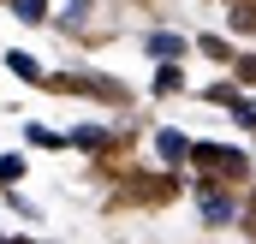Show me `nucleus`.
Listing matches in <instances>:
<instances>
[{"instance_id": "nucleus-1", "label": "nucleus", "mask_w": 256, "mask_h": 244, "mask_svg": "<svg viewBox=\"0 0 256 244\" xmlns=\"http://www.w3.org/2000/svg\"><path fill=\"white\" fill-rule=\"evenodd\" d=\"M191 161H202V167L220 173V179H244V173H250V155H244V149H226V143H191Z\"/></svg>"}, {"instance_id": "nucleus-2", "label": "nucleus", "mask_w": 256, "mask_h": 244, "mask_svg": "<svg viewBox=\"0 0 256 244\" xmlns=\"http://www.w3.org/2000/svg\"><path fill=\"white\" fill-rule=\"evenodd\" d=\"M155 149H161V161H185V155H191V143H185L179 131H161V137H155Z\"/></svg>"}, {"instance_id": "nucleus-3", "label": "nucleus", "mask_w": 256, "mask_h": 244, "mask_svg": "<svg viewBox=\"0 0 256 244\" xmlns=\"http://www.w3.org/2000/svg\"><path fill=\"white\" fill-rule=\"evenodd\" d=\"M202 214H208V220H232L238 208H232V196H220V190H202Z\"/></svg>"}, {"instance_id": "nucleus-4", "label": "nucleus", "mask_w": 256, "mask_h": 244, "mask_svg": "<svg viewBox=\"0 0 256 244\" xmlns=\"http://www.w3.org/2000/svg\"><path fill=\"white\" fill-rule=\"evenodd\" d=\"M6 66H12V72H18L24 84H42V66L30 60V54H18V48H12V54H6Z\"/></svg>"}, {"instance_id": "nucleus-5", "label": "nucleus", "mask_w": 256, "mask_h": 244, "mask_svg": "<svg viewBox=\"0 0 256 244\" xmlns=\"http://www.w3.org/2000/svg\"><path fill=\"white\" fill-rule=\"evenodd\" d=\"M155 90H161V96L185 90V72H179V66H161V72H155Z\"/></svg>"}, {"instance_id": "nucleus-6", "label": "nucleus", "mask_w": 256, "mask_h": 244, "mask_svg": "<svg viewBox=\"0 0 256 244\" xmlns=\"http://www.w3.org/2000/svg\"><path fill=\"white\" fill-rule=\"evenodd\" d=\"M179 48H185V42H179V36H149V54H161V60H173V54H179Z\"/></svg>"}, {"instance_id": "nucleus-7", "label": "nucleus", "mask_w": 256, "mask_h": 244, "mask_svg": "<svg viewBox=\"0 0 256 244\" xmlns=\"http://www.w3.org/2000/svg\"><path fill=\"white\" fill-rule=\"evenodd\" d=\"M232 30H244V36H250V30H256V12H250V6H244V0H232Z\"/></svg>"}, {"instance_id": "nucleus-8", "label": "nucleus", "mask_w": 256, "mask_h": 244, "mask_svg": "<svg viewBox=\"0 0 256 244\" xmlns=\"http://www.w3.org/2000/svg\"><path fill=\"white\" fill-rule=\"evenodd\" d=\"M24 179V161L18 155H0V184H18Z\"/></svg>"}, {"instance_id": "nucleus-9", "label": "nucleus", "mask_w": 256, "mask_h": 244, "mask_svg": "<svg viewBox=\"0 0 256 244\" xmlns=\"http://www.w3.org/2000/svg\"><path fill=\"white\" fill-rule=\"evenodd\" d=\"M78 143H84V149H102V143H108V131H102V125H84V131H78Z\"/></svg>"}, {"instance_id": "nucleus-10", "label": "nucleus", "mask_w": 256, "mask_h": 244, "mask_svg": "<svg viewBox=\"0 0 256 244\" xmlns=\"http://www.w3.org/2000/svg\"><path fill=\"white\" fill-rule=\"evenodd\" d=\"M18 12H24L30 24H42V12H48V0H18Z\"/></svg>"}, {"instance_id": "nucleus-11", "label": "nucleus", "mask_w": 256, "mask_h": 244, "mask_svg": "<svg viewBox=\"0 0 256 244\" xmlns=\"http://www.w3.org/2000/svg\"><path fill=\"white\" fill-rule=\"evenodd\" d=\"M232 72H238V84H256V54H250V60H238Z\"/></svg>"}, {"instance_id": "nucleus-12", "label": "nucleus", "mask_w": 256, "mask_h": 244, "mask_svg": "<svg viewBox=\"0 0 256 244\" xmlns=\"http://www.w3.org/2000/svg\"><path fill=\"white\" fill-rule=\"evenodd\" d=\"M18 244H30V238H18Z\"/></svg>"}, {"instance_id": "nucleus-13", "label": "nucleus", "mask_w": 256, "mask_h": 244, "mask_svg": "<svg viewBox=\"0 0 256 244\" xmlns=\"http://www.w3.org/2000/svg\"><path fill=\"white\" fill-rule=\"evenodd\" d=\"M0 244H6V238H0Z\"/></svg>"}]
</instances>
